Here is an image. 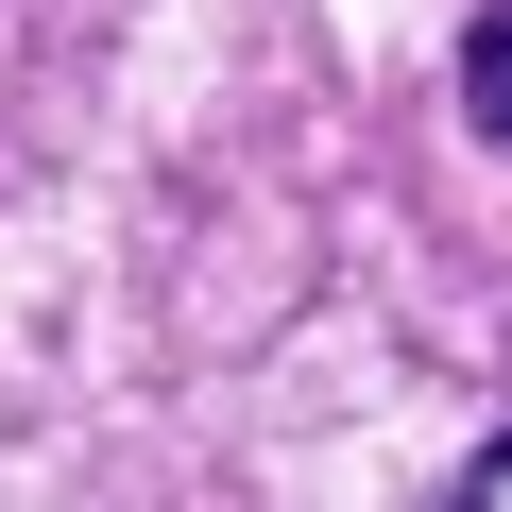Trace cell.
<instances>
[{
    "label": "cell",
    "instance_id": "6da1fadb",
    "mask_svg": "<svg viewBox=\"0 0 512 512\" xmlns=\"http://www.w3.org/2000/svg\"><path fill=\"white\" fill-rule=\"evenodd\" d=\"M461 120L512 137V0H478V35H461Z\"/></svg>",
    "mask_w": 512,
    "mask_h": 512
},
{
    "label": "cell",
    "instance_id": "7a4b0ae2",
    "mask_svg": "<svg viewBox=\"0 0 512 512\" xmlns=\"http://www.w3.org/2000/svg\"><path fill=\"white\" fill-rule=\"evenodd\" d=\"M444 512H512V427H495V444H478V461L444 478Z\"/></svg>",
    "mask_w": 512,
    "mask_h": 512
}]
</instances>
